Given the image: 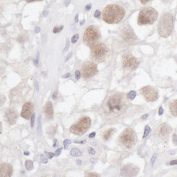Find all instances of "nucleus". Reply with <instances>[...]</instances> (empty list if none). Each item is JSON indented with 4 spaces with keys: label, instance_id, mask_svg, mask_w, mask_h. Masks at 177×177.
Returning <instances> with one entry per match:
<instances>
[{
    "label": "nucleus",
    "instance_id": "nucleus-1",
    "mask_svg": "<svg viewBox=\"0 0 177 177\" xmlns=\"http://www.w3.org/2000/svg\"><path fill=\"white\" fill-rule=\"evenodd\" d=\"M129 105L128 98L119 92L111 94L103 106V113L106 119H112L119 116L126 110Z\"/></svg>",
    "mask_w": 177,
    "mask_h": 177
},
{
    "label": "nucleus",
    "instance_id": "nucleus-2",
    "mask_svg": "<svg viewBox=\"0 0 177 177\" xmlns=\"http://www.w3.org/2000/svg\"><path fill=\"white\" fill-rule=\"evenodd\" d=\"M125 15V11L123 7L112 4L105 7L102 12V18L107 23L117 24L122 21Z\"/></svg>",
    "mask_w": 177,
    "mask_h": 177
},
{
    "label": "nucleus",
    "instance_id": "nucleus-3",
    "mask_svg": "<svg viewBox=\"0 0 177 177\" xmlns=\"http://www.w3.org/2000/svg\"><path fill=\"white\" fill-rule=\"evenodd\" d=\"M174 20L170 13L164 14L159 19L158 25V31L160 36L166 38L171 35L174 28Z\"/></svg>",
    "mask_w": 177,
    "mask_h": 177
},
{
    "label": "nucleus",
    "instance_id": "nucleus-4",
    "mask_svg": "<svg viewBox=\"0 0 177 177\" xmlns=\"http://www.w3.org/2000/svg\"><path fill=\"white\" fill-rule=\"evenodd\" d=\"M118 142L120 146L123 149L131 150L133 149L137 142L136 133L132 128H126L120 135Z\"/></svg>",
    "mask_w": 177,
    "mask_h": 177
},
{
    "label": "nucleus",
    "instance_id": "nucleus-5",
    "mask_svg": "<svg viewBox=\"0 0 177 177\" xmlns=\"http://www.w3.org/2000/svg\"><path fill=\"white\" fill-rule=\"evenodd\" d=\"M109 55V48L103 43H96L91 46L90 58L93 61L103 62L108 59Z\"/></svg>",
    "mask_w": 177,
    "mask_h": 177
},
{
    "label": "nucleus",
    "instance_id": "nucleus-6",
    "mask_svg": "<svg viewBox=\"0 0 177 177\" xmlns=\"http://www.w3.org/2000/svg\"><path fill=\"white\" fill-rule=\"evenodd\" d=\"M158 12L152 7H147L139 12L138 24L139 25L153 24L158 18Z\"/></svg>",
    "mask_w": 177,
    "mask_h": 177
},
{
    "label": "nucleus",
    "instance_id": "nucleus-7",
    "mask_svg": "<svg viewBox=\"0 0 177 177\" xmlns=\"http://www.w3.org/2000/svg\"><path fill=\"white\" fill-rule=\"evenodd\" d=\"M91 124V120L88 116L82 117L79 121L71 126L70 131L77 135H82L87 132Z\"/></svg>",
    "mask_w": 177,
    "mask_h": 177
},
{
    "label": "nucleus",
    "instance_id": "nucleus-8",
    "mask_svg": "<svg viewBox=\"0 0 177 177\" xmlns=\"http://www.w3.org/2000/svg\"><path fill=\"white\" fill-rule=\"evenodd\" d=\"M100 38V33L94 25H90L87 28L83 37V42L88 46H92Z\"/></svg>",
    "mask_w": 177,
    "mask_h": 177
},
{
    "label": "nucleus",
    "instance_id": "nucleus-9",
    "mask_svg": "<svg viewBox=\"0 0 177 177\" xmlns=\"http://www.w3.org/2000/svg\"><path fill=\"white\" fill-rule=\"evenodd\" d=\"M81 71L83 77L85 79H89L96 75L98 73L97 66L91 61H86L82 66Z\"/></svg>",
    "mask_w": 177,
    "mask_h": 177
},
{
    "label": "nucleus",
    "instance_id": "nucleus-10",
    "mask_svg": "<svg viewBox=\"0 0 177 177\" xmlns=\"http://www.w3.org/2000/svg\"><path fill=\"white\" fill-rule=\"evenodd\" d=\"M139 61L132 55L130 51L125 53L122 56L123 66L128 69L134 70L138 66Z\"/></svg>",
    "mask_w": 177,
    "mask_h": 177
},
{
    "label": "nucleus",
    "instance_id": "nucleus-11",
    "mask_svg": "<svg viewBox=\"0 0 177 177\" xmlns=\"http://www.w3.org/2000/svg\"><path fill=\"white\" fill-rule=\"evenodd\" d=\"M141 92L144 98L148 102H154L156 101L159 98L158 92L156 88L151 86H147L141 88Z\"/></svg>",
    "mask_w": 177,
    "mask_h": 177
},
{
    "label": "nucleus",
    "instance_id": "nucleus-12",
    "mask_svg": "<svg viewBox=\"0 0 177 177\" xmlns=\"http://www.w3.org/2000/svg\"><path fill=\"white\" fill-rule=\"evenodd\" d=\"M139 168L133 165H126L122 167L121 171V175L123 177H133L139 172Z\"/></svg>",
    "mask_w": 177,
    "mask_h": 177
},
{
    "label": "nucleus",
    "instance_id": "nucleus-13",
    "mask_svg": "<svg viewBox=\"0 0 177 177\" xmlns=\"http://www.w3.org/2000/svg\"><path fill=\"white\" fill-rule=\"evenodd\" d=\"M34 111V106L31 102H27L22 106V111L21 112V117L24 119L28 120L31 118Z\"/></svg>",
    "mask_w": 177,
    "mask_h": 177
},
{
    "label": "nucleus",
    "instance_id": "nucleus-14",
    "mask_svg": "<svg viewBox=\"0 0 177 177\" xmlns=\"http://www.w3.org/2000/svg\"><path fill=\"white\" fill-rule=\"evenodd\" d=\"M5 118L8 123L14 125L17 122V118H18V113L16 110L10 108L5 112Z\"/></svg>",
    "mask_w": 177,
    "mask_h": 177
},
{
    "label": "nucleus",
    "instance_id": "nucleus-15",
    "mask_svg": "<svg viewBox=\"0 0 177 177\" xmlns=\"http://www.w3.org/2000/svg\"><path fill=\"white\" fill-rule=\"evenodd\" d=\"M12 167L10 164H2L0 166V176L1 177H10L12 175Z\"/></svg>",
    "mask_w": 177,
    "mask_h": 177
},
{
    "label": "nucleus",
    "instance_id": "nucleus-16",
    "mask_svg": "<svg viewBox=\"0 0 177 177\" xmlns=\"http://www.w3.org/2000/svg\"><path fill=\"white\" fill-rule=\"evenodd\" d=\"M172 131V129L169 125L164 123L159 127L158 130V133L159 136L165 137L169 135Z\"/></svg>",
    "mask_w": 177,
    "mask_h": 177
},
{
    "label": "nucleus",
    "instance_id": "nucleus-17",
    "mask_svg": "<svg viewBox=\"0 0 177 177\" xmlns=\"http://www.w3.org/2000/svg\"><path fill=\"white\" fill-rule=\"evenodd\" d=\"M44 112H45L46 117L48 119H52L53 117V105L51 102H47L44 107Z\"/></svg>",
    "mask_w": 177,
    "mask_h": 177
},
{
    "label": "nucleus",
    "instance_id": "nucleus-18",
    "mask_svg": "<svg viewBox=\"0 0 177 177\" xmlns=\"http://www.w3.org/2000/svg\"><path fill=\"white\" fill-rule=\"evenodd\" d=\"M116 132V129L114 128H111L107 129L105 132L103 133V138L105 141H109L112 138V135Z\"/></svg>",
    "mask_w": 177,
    "mask_h": 177
},
{
    "label": "nucleus",
    "instance_id": "nucleus-19",
    "mask_svg": "<svg viewBox=\"0 0 177 177\" xmlns=\"http://www.w3.org/2000/svg\"><path fill=\"white\" fill-rule=\"evenodd\" d=\"M169 109L172 115L177 117V99L174 100L169 104Z\"/></svg>",
    "mask_w": 177,
    "mask_h": 177
},
{
    "label": "nucleus",
    "instance_id": "nucleus-20",
    "mask_svg": "<svg viewBox=\"0 0 177 177\" xmlns=\"http://www.w3.org/2000/svg\"><path fill=\"white\" fill-rule=\"evenodd\" d=\"M70 154L73 156H82L83 155L82 152H81L80 150L78 149V148H73L72 151H71Z\"/></svg>",
    "mask_w": 177,
    "mask_h": 177
},
{
    "label": "nucleus",
    "instance_id": "nucleus-21",
    "mask_svg": "<svg viewBox=\"0 0 177 177\" xmlns=\"http://www.w3.org/2000/svg\"><path fill=\"white\" fill-rule=\"evenodd\" d=\"M25 168H26L27 170H32L34 168L33 162V161L30 160H26L25 162Z\"/></svg>",
    "mask_w": 177,
    "mask_h": 177
},
{
    "label": "nucleus",
    "instance_id": "nucleus-22",
    "mask_svg": "<svg viewBox=\"0 0 177 177\" xmlns=\"http://www.w3.org/2000/svg\"><path fill=\"white\" fill-rule=\"evenodd\" d=\"M55 131H56V126H52L48 128L47 131V133H48L50 136H53L55 134Z\"/></svg>",
    "mask_w": 177,
    "mask_h": 177
},
{
    "label": "nucleus",
    "instance_id": "nucleus-23",
    "mask_svg": "<svg viewBox=\"0 0 177 177\" xmlns=\"http://www.w3.org/2000/svg\"><path fill=\"white\" fill-rule=\"evenodd\" d=\"M136 96V93L135 91H131L127 95V98L130 100H133L135 98Z\"/></svg>",
    "mask_w": 177,
    "mask_h": 177
},
{
    "label": "nucleus",
    "instance_id": "nucleus-24",
    "mask_svg": "<svg viewBox=\"0 0 177 177\" xmlns=\"http://www.w3.org/2000/svg\"><path fill=\"white\" fill-rule=\"evenodd\" d=\"M151 128H150V126L148 125H147L145 128V131H144L143 138H145V137H146L147 136H148V135H149L150 132H151Z\"/></svg>",
    "mask_w": 177,
    "mask_h": 177
},
{
    "label": "nucleus",
    "instance_id": "nucleus-25",
    "mask_svg": "<svg viewBox=\"0 0 177 177\" xmlns=\"http://www.w3.org/2000/svg\"><path fill=\"white\" fill-rule=\"evenodd\" d=\"M71 143H72V142H71V141L70 139H67L65 140L63 142L64 148H65V149H67L68 148V146H69V145H70Z\"/></svg>",
    "mask_w": 177,
    "mask_h": 177
},
{
    "label": "nucleus",
    "instance_id": "nucleus-26",
    "mask_svg": "<svg viewBox=\"0 0 177 177\" xmlns=\"http://www.w3.org/2000/svg\"><path fill=\"white\" fill-rule=\"evenodd\" d=\"M35 113H33L32 116L31 117V122H30V125L31 128H33L34 126V121H35Z\"/></svg>",
    "mask_w": 177,
    "mask_h": 177
},
{
    "label": "nucleus",
    "instance_id": "nucleus-27",
    "mask_svg": "<svg viewBox=\"0 0 177 177\" xmlns=\"http://www.w3.org/2000/svg\"><path fill=\"white\" fill-rule=\"evenodd\" d=\"M40 161L43 164H47L48 162V159L43 154L40 155Z\"/></svg>",
    "mask_w": 177,
    "mask_h": 177
},
{
    "label": "nucleus",
    "instance_id": "nucleus-28",
    "mask_svg": "<svg viewBox=\"0 0 177 177\" xmlns=\"http://www.w3.org/2000/svg\"><path fill=\"white\" fill-rule=\"evenodd\" d=\"M44 153H45V155H46L47 157L48 158V159H51L53 156H55V154L52 153V152H48L47 151H44Z\"/></svg>",
    "mask_w": 177,
    "mask_h": 177
},
{
    "label": "nucleus",
    "instance_id": "nucleus-29",
    "mask_svg": "<svg viewBox=\"0 0 177 177\" xmlns=\"http://www.w3.org/2000/svg\"><path fill=\"white\" fill-rule=\"evenodd\" d=\"M78 37H79V35H78V34H76L75 35H74L72 38V43H75L77 41V40L78 39Z\"/></svg>",
    "mask_w": 177,
    "mask_h": 177
},
{
    "label": "nucleus",
    "instance_id": "nucleus-30",
    "mask_svg": "<svg viewBox=\"0 0 177 177\" xmlns=\"http://www.w3.org/2000/svg\"><path fill=\"white\" fill-rule=\"evenodd\" d=\"M63 28V25H61L60 27H55L53 29V33H57L60 32V31L62 30Z\"/></svg>",
    "mask_w": 177,
    "mask_h": 177
},
{
    "label": "nucleus",
    "instance_id": "nucleus-31",
    "mask_svg": "<svg viewBox=\"0 0 177 177\" xmlns=\"http://www.w3.org/2000/svg\"><path fill=\"white\" fill-rule=\"evenodd\" d=\"M38 60H39V53H37L36 59L34 60V65H35V66L37 67H38Z\"/></svg>",
    "mask_w": 177,
    "mask_h": 177
},
{
    "label": "nucleus",
    "instance_id": "nucleus-32",
    "mask_svg": "<svg viewBox=\"0 0 177 177\" xmlns=\"http://www.w3.org/2000/svg\"><path fill=\"white\" fill-rule=\"evenodd\" d=\"M62 149H63L62 148H58V149L57 150V151L55 152V156H56V157L59 156V155H60L61 152V151H62Z\"/></svg>",
    "mask_w": 177,
    "mask_h": 177
},
{
    "label": "nucleus",
    "instance_id": "nucleus-33",
    "mask_svg": "<svg viewBox=\"0 0 177 177\" xmlns=\"http://www.w3.org/2000/svg\"><path fill=\"white\" fill-rule=\"evenodd\" d=\"M88 153H89L90 154H91V155H95V154H96L95 149H94L93 148H92V147H88Z\"/></svg>",
    "mask_w": 177,
    "mask_h": 177
},
{
    "label": "nucleus",
    "instance_id": "nucleus-34",
    "mask_svg": "<svg viewBox=\"0 0 177 177\" xmlns=\"http://www.w3.org/2000/svg\"><path fill=\"white\" fill-rule=\"evenodd\" d=\"M80 76H81V73L80 72H79L78 70H76L75 72V77H76V78L77 80H79L80 78Z\"/></svg>",
    "mask_w": 177,
    "mask_h": 177
},
{
    "label": "nucleus",
    "instance_id": "nucleus-35",
    "mask_svg": "<svg viewBox=\"0 0 177 177\" xmlns=\"http://www.w3.org/2000/svg\"><path fill=\"white\" fill-rule=\"evenodd\" d=\"M100 15H101L100 11L99 10H97L95 11V14H94V17H96V18H99L100 16Z\"/></svg>",
    "mask_w": 177,
    "mask_h": 177
},
{
    "label": "nucleus",
    "instance_id": "nucleus-36",
    "mask_svg": "<svg viewBox=\"0 0 177 177\" xmlns=\"http://www.w3.org/2000/svg\"><path fill=\"white\" fill-rule=\"evenodd\" d=\"M172 140H173L174 144L175 145H177V135L176 134H174L172 136Z\"/></svg>",
    "mask_w": 177,
    "mask_h": 177
},
{
    "label": "nucleus",
    "instance_id": "nucleus-37",
    "mask_svg": "<svg viewBox=\"0 0 177 177\" xmlns=\"http://www.w3.org/2000/svg\"><path fill=\"white\" fill-rule=\"evenodd\" d=\"M156 159V154H154V155H153V156H152V159H151V165H152V166H153L154 165V163H155Z\"/></svg>",
    "mask_w": 177,
    "mask_h": 177
},
{
    "label": "nucleus",
    "instance_id": "nucleus-38",
    "mask_svg": "<svg viewBox=\"0 0 177 177\" xmlns=\"http://www.w3.org/2000/svg\"><path fill=\"white\" fill-rule=\"evenodd\" d=\"M69 45H70V43H69V40L67 39V43H66V47L65 49H64V52H66L67 51L68 48V47H69Z\"/></svg>",
    "mask_w": 177,
    "mask_h": 177
},
{
    "label": "nucleus",
    "instance_id": "nucleus-39",
    "mask_svg": "<svg viewBox=\"0 0 177 177\" xmlns=\"http://www.w3.org/2000/svg\"><path fill=\"white\" fill-rule=\"evenodd\" d=\"M74 142L76 144H82V145H83V144H85L86 142V140H83V141H74Z\"/></svg>",
    "mask_w": 177,
    "mask_h": 177
},
{
    "label": "nucleus",
    "instance_id": "nucleus-40",
    "mask_svg": "<svg viewBox=\"0 0 177 177\" xmlns=\"http://www.w3.org/2000/svg\"><path fill=\"white\" fill-rule=\"evenodd\" d=\"M87 177H99V175H98V174H95V173H88L86 175Z\"/></svg>",
    "mask_w": 177,
    "mask_h": 177
},
{
    "label": "nucleus",
    "instance_id": "nucleus-41",
    "mask_svg": "<svg viewBox=\"0 0 177 177\" xmlns=\"http://www.w3.org/2000/svg\"><path fill=\"white\" fill-rule=\"evenodd\" d=\"M91 8H92V4H88V5H87L86 6L85 9H86V10L89 11L91 9Z\"/></svg>",
    "mask_w": 177,
    "mask_h": 177
},
{
    "label": "nucleus",
    "instance_id": "nucleus-42",
    "mask_svg": "<svg viewBox=\"0 0 177 177\" xmlns=\"http://www.w3.org/2000/svg\"><path fill=\"white\" fill-rule=\"evenodd\" d=\"M164 113V109L162 108V107H160V108L159 109V111H158V113H159V115H162Z\"/></svg>",
    "mask_w": 177,
    "mask_h": 177
},
{
    "label": "nucleus",
    "instance_id": "nucleus-43",
    "mask_svg": "<svg viewBox=\"0 0 177 177\" xmlns=\"http://www.w3.org/2000/svg\"><path fill=\"white\" fill-rule=\"evenodd\" d=\"M169 164L171 165H177V159L176 160H173L171 161L170 162H169Z\"/></svg>",
    "mask_w": 177,
    "mask_h": 177
},
{
    "label": "nucleus",
    "instance_id": "nucleus-44",
    "mask_svg": "<svg viewBox=\"0 0 177 177\" xmlns=\"http://www.w3.org/2000/svg\"><path fill=\"white\" fill-rule=\"evenodd\" d=\"M57 97V92L55 91V92L53 93V95L52 96V98L53 99H56Z\"/></svg>",
    "mask_w": 177,
    "mask_h": 177
},
{
    "label": "nucleus",
    "instance_id": "nucleus-45",
    "mask_svg": "<svg viewBox=\"0 0 177 177\" xmlns=\"http://www.w3.org/2000/svg\"><path fill=\"white\" fill-rule=\"evenodd\" d=\"M72 51H71V52H70V53H68V54L67 56V58H66V61H67V60H68V59H69V58H70V57H72Z\"/></svg>",
    "mask_w": 177,
    "mask_h": 177
},
{
    "label": "nucleus",
    "instance_id": "nucleus-46",
    "mask_svg": "<svg viewBox=\"0 0 177 177\" xmlns=\"http://www.w3.org/2000/svg\"><path fill=\"white\" fill-rule=\"evenodd\" d=\"M58 143H57V140L56 139H54V144H53V147L54 148H55V147L57 146Z\"/></svg>",
    "mask_w": 177,
    "mask_h": 177
},
{
    "label": "nucleus",
    "instance_id": "nucleus-47",
    "mask_svg": "<svg viewBox=\"0 0 177 177\" xmlns=\"http://www.w3.org/2000/svg\"><path fill=\"white\" fill-rule=\"evenodd\" d=\"M95 135H96V132H93L91 133L90 134L89 136H88V137H89L90 138H94V137L95 136Z\"/></svg>",
    "mask_w": 177,
    "mask_h": 177
},
{
    "label": "nucleus",
    "instance_id": "nucleus-48",
    "mask_svg": "<svg viewBox=\"0 0 177 177\" xmlns=\"http://www.w3.org/2000/svg\"><path fill=\"white\" fill-rule=\"evenodd\" d=\"M70 73H66V75H63V77L66 78H68V77H70Z\"/></svg>",
    "mask_w": 177,
    "mask_h": 177
},
{
    "label": "nucleus",
    "instance_id": "nucleus-49",
    "mask_svg": "<svg viewBox=\"0 0 177 177\" xmlns=\"http://www.w3.org/2000/svg\"><path fill=\"white\" fill-rule=\"evenodd\" d=\"M34 31H35V33H38L40 31V28L39 27H35Z\"/></svg>",
    "mask_w": 177,
    "mask_h": 177
},
{
    "label": "nucleus",
    "instance_id": "nucleus-50",
    "mask_svg": "<svg viewBox=\"0 0 177 177\" xmlns=\"http://www.w3.org/2000/svg\"><path fill=\"white\" fill-rule=\"evenodd\" d=\"M35 88H36L37 91L38 92V91H39V87H38L37 82H35Z\"/></svg>",
    "mask_w": 177,
    "mask_h": 177
},
{
    "label": "nucleus",
    "instance_id": "nucleus-51",
    "mask_svg": "<svg viewBox=\"0 0 177 177\" xmlns=\"http://www.w3.org/2000/svg\"><path fill=\"white\" fill-rule=\"evenodd\" d=\"M150 0H141V2H142V4H146L147 2H149Z\"/></svg>",
    "mask_w": 177,
    "mask_h": 177
},
{
    "label": "nucleus",
    "instance_id": "nucleus-52",
    "mask_svg": "<svg viewBox=\"0 0 177 177\" xmlns=\"http://www.w3.org/2000/svg\"><path fill=\"white\" fill-rule=\"evenodd\" d=\"M148 114H145V115H143V116L141 117V119H146V118H148Z\"/></svg>",
    "mask_w": 177,
    "mask_h": 177
},
{
    "label": "nucleus",
    "instance_id": "nucleus-53",
    "mask_svg": "<svg viewBox=\"0 0 177 177\" xmlns=\"http://www.w3.org/2000/svg\"><path fill=\"white\" fill-rule=\"evenodd\" d=\"M76 164H77L78 165H81L82 164V161L80 160V159H77V160L76 161Z\"/></svg>",
    "mask_w": 177,
    "mask_h": 177
},
{
    "label": "nucleus",
    "instance_id": "nucleus-54",
    "mask_svg": "<svg viewBox=\"0 0 177 177\" xmlns=\"http://www.w3.org/2000/svg\"><path fill=\"white\" fill-rule=\"evenodd\" d=\"M90 161L91 163L94 164V163H95L96 162L97 159H95V158H92V159H90Z\"/></svg>",
    "mask_w": 177,
    "mask_h": 177
},
{
    "label": "nucleus",
    "instance_id": "nucleus-55",
    "mask_svg": "<svg viewBox=\"0 0 177 177\" xmlns=\"http://www.w3.org/2000/svg\"><path fill=\"white\" fill-rule=\"evenodd\" d=\"M78 14H77L76 15L75 17V22H78Z\"/></svg>",
    "mask_w": 177,
    "mask_h": 177
},
{
    "label": "nucleus",
    "instance_id": "nucleus-56",
    "mask_svg": "<svg viewBox=\"0 0 177 177\" xmlns=\"http://www.w3.org/2000/svg\"><path fill=\"white\" fill-rule=\"evenodd\" d=\"M70 2V0H66V1L65 2V5H66V6H67Z\"/></svg>",
    "mask_w": 177,
    "mask_h": 177
},
{
    "label": "nucleus",
    "instance_id": "nucleus-57",
    "mask_svg": "<svg viewBox=\"0 0 177 177\" xmlns=\"http://www.w3.org/2000/svg\"><path fill=\"white\" fill-rule=\"evenodd\" d=\"M47 14H48V11H43V14H44V16H47Z\"/></svg>",
    "mask_w": 177,
    "mask_h": 177
},
{
    "label": "nucleus",
    "instance_id": "nucleus-58",
    "mask_svg": "<svg viewBox=\"0 0 177 177\" xmlns=\"http://www.w3.org/2000/svg\"><path fill=\"white\" fill-rule=\"evenodd\" d=\"M24 155H30V152H27V151H26V152H24Z\"/></svg>",
    "mask_w": 177,
    "mask_h": 177
},
{
    "label": "nucleus",
    "instance_id": "nucleus-59",
    "mask_svg": "<svg viewBox=\"0 0 177 177\" xmlns=\"http://www.w3.org/2000/svg\"><path fill=\"white\" fill-rule=\"evenodd\" d=\"M27 2H33V1H42V0H26Z\"/></svg>",
    "mask_w": 177,
    "mask_h": 177
},
{
    "label": "nucleus",
    "instance_id": "nucleus-60",
    "mask_svg": "<svg viewBox=\"0 0 177 177\" xmlns=\"http://www.w3.org/2000/svg\"><path fill=\"white\" fill-rule=\"evenodd\" d=\"M91 144H92V145H96V144L95 143H94V142H92V143H91Z\"/></svg>",
    "mask_w": 177,
    "mask_h": 177
}]
</instances>
